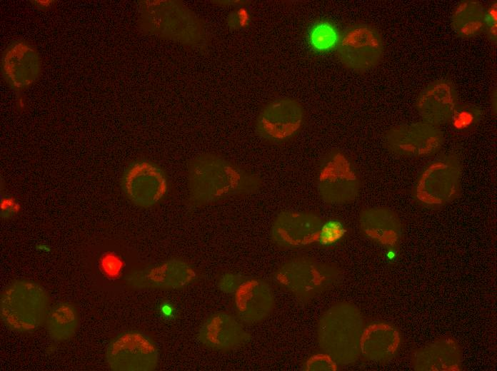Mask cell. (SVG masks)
Instances as JSON below:
<instances>
[{
	"mask_svg": "<svg viewBox=\"0 0 497 371\" xmlns=\"http://www.w3.org/2000/svg\"><path fill=\"white\" fill-rule=\"evenodd\" d=\"M323 221L310 211L283 210L276 215L270 229V238L278 248L298 250L317 242Z\"/></svg>",
	"mask_w": 497,
	"mask_h": 371,
	"instance_id": "obj_14",
	"label": "cell"
},
{
	"mask_svg": "<svg viewBox=\"0 0 497 371\" xmlns=\"http://www.w3.org/2000/svg\"><path fill=\"white\" fill-rule=\"evenodd\" d=\"M346 228L339 220L331 219L322 223L317 242L325 246L338 243L346 234Z\"/></svg>",
	"mask_w": 497,
	"mask_h": 371,
	"instance_id": "obj_25",
	"label": "cell"
},
{
	"mask_svg": "<svg viewBox=\"0 0 497 371\" xmlns=\"http://www.w3.org/2000/svg\"><path fill=\"white\" fill-rule=\"evenodd\" d=\"M316 188L321 199L331 205H343L359 195L361 182L350 158L335 150L321 160L317 171Z\"/></svg>",
	"mask_w": 497,
	"mask_h": 371,
	"instance_id": "obj_7",
	"label": "cell"
},
{
	"mask_svg": "<svg viewBox=\"0 0 497 371\" xmlns=\"http://www.w3.org/2000/svg\"><path fill=\"white\" fill-rule=\"evenodd\" d=\"M336 40L333 29L327 24H319L311 32V44L318 50H326L333 46Z\"/></svg>",
	"mask_w": 497,
	"mask_h": 371,
	"instance_id": "obj_26",
	"label": "cell"
},
{
	"mask_svg": "<svg viewBox=\"0 0 497 371\" xmlns=\"http://www.w3.org/2000/svg\"><path fill=\"white\" fill-rule=\"evenodd\" d=\"M194 267L184 260L171 258L128 271L126 284L137 290H174L186 288L196 278Z\"/></svg>",
	"mask_w": 497,
	"mask_h": 371,
	"instance_id": "obj_13",
	"label": "cell"
},
{
	"mask_svg": "<svg viewBox=\"0 0 497 371\" xmlns=\"http://www.w3.org/2000/svg\"><path fill=\"white\" fill-rule=\"evenodd\" d=\"M79 324V312L75 305L60 302L49 310L45 325L50 337L56 342H65L76 333Z\"/></svg>",
	"mask_w": 497,
	"mask_h": 371,
	"instance_id": "obj_23",
	"label": "cell"
},
{
	"mask_svg": "<svg viewBox=\"0 0 497 371\" xmlns=\"http://www.w3.org/2000/svg\"><path fill=\"white\" fill-rule=\"evenodd\" d=\"M251 21L249 11L241 7L232 11L226 18V25L229 28L236 30L248 26Z\"/></svg>",
	"mask_w": 497,
	"mask_h": 371,
	"instance_id": "obj_27",
	"label": "cell"
},
{
	"mask_svg": "<svg viewBox=\"0 0 497 371\" xmlns=\"http://www.w3.org/2000/svg\"><path fill=\"white\" fill-rule=\"evenodd\" d=\"M462 352L457 341L446 336L416 350L411 357L418 371H453L461 367Z\"/></svg>",
	"mask_w": 497,
	"mask_h": 371,
	"instance_id": "obj_20",
	"label": "cell"
},
{
	"mask_svg": "<svg viewBox=\"0 0 497 371\" xmlns=\"http://www.w3.org/2000/svg\"><path fill=\"white\" fill-rule=\"evenodd\" d=\"M336 364L324 353L311 356L305 364V367L309 370H333Z\"/></svg>",
	"mask_w": 497,
	"mask_h": 371,
	"instance_id": "obj_29",
	"label": "cell"
},
{
	"mask_svg": "<svg viewBox=\"0 0 497 371\" xmlns=\"http://www.w3.org/2000/svg\"><path fill=\"white\" fill-rule=\"evenodd\" d=\"M484 31L492 42H496L497 37V4L493 2L486 9Z\"/></svg>",
	"mask_w": 497,
	"mask_h": 371,
	"instance_id": "obj_28",
	"label": "cell"
},
{
	"mask_svg": "<svg viewBox=\"0 0 497 371\" xmlns=\"http://www.w3.org/2000/svg\"><path fill=\"white\" fill-rule=\"evenodd\" d=\"M461 175L459 157L454 153L441 155L421 170L413 184L412 197L424 208L444 206L458 196Z\"/></svg>",
	"mask_w": 497,
	"mask_h": 371,
	"instance_id": "obj_6",
	"label": "cell"
},
{
	"mask_svg": "<svg viewBox=\"0 0 497 371\" xmlns=\"http://www.w3.org/2000/svg\"><path fill=\"white\" fill-rule=\"evenodd\" d=\"M42 68L36 48L26 40H14L4 49L1 57V72L6 85L13 90L29 88L39 79Z\"/></svg>",
	"mask_w": 497,
	"mask_h": 371,
	"instance_id": "obj_15",
	"label": "cell"
},
{
	"mask_svg": "<svg viewBox=\"0 0 497 371\" xmlns=\"http://www.w3.org/2000/svg\"><path fill=\"white\" fill-rule=\"evenodd\" d=\"M109 367L115 371H152L159 364L155 342L139 330H127L114 337L106 350Z\"/></svg>",
	"mask_w": 497,
	"mask_h": 371,
	"instance_id": "obj_9",
	"label": "cell"
},
{
	"mask_svg": "<svg viewBox=\"0 0 497 371\" xmlns=\"http://www.w3.org/2000/svg\"><path fill=\"white\" fill-rule=\"evenodd\" d=\"M138 22L147 34L191 49H204L209 42L204 20L179 1H141Z\"/></svg>",
	"mask_w": 497,
	"mask_h": 371,
	"instance_id": "obj_2",
	"label": "cell"
},
{
	"mask_svg": "<svg viewBox=\"0 0 497 371\" xmlns=\"http://www.w3.org/2000/svg\"><path fill=\"white\" fill-rule=\"evenodd\" d=\"M50 308L49 293L32 280H14L1 294V320L13 331L29 332L37 330L45 324Z\"/></svg>",
	"mask_w": 497,
	"mask_h": 371,
	"instance_id": "obj_5",
	"label": "cell"
},
{
	"mask_svg": "<svg viewBox=\"0 0 497 371\" xmlns=\"http://www.w3.org/2000/svg\"><path fill=\"white\" fill-rule=\"evenodd\" d=\"M33 3L39 9H49L54 4V1H34Z\"/></svg>",
	"mask_w": 497,
	"mask_h": 371,
	"instance_id": "obj_32",
	"label": "cell"
},
{
	"mask_svg": "<svg viewBox=\"0 0 497 371\" xmlns=\"http://www.w3.org/2000/svg\"><path fill=\"white\" fill-rule=\"evenodd\" d=\"M366 324L360 310L353 303L341 301L321 315L316 335L321 352L336 365L355 362L361 356V344Z\"/></svg>",
	"mask_w": 497,
	"mask_h": 371,
	"instance_id": "obj_3",
	"label": "cell"
},
{
	"mask_svg": "<svg viewBox=\"0 0 497 371\" xmlns=\"http://www.w3.org/2000/svg\"><path fill=\"white\" fill-rule=\"evenodd\" d=\"M358 225L362 235L370 241L387 248L401 240L403 225L398 215L383 207H370L361 210Z\"/></svg>",
	"mask_w": 497,
	"mask_h": 371,
	"instance_id": "obj_19",
	"label": "cell"
},
{
	"mask_svg": "<svg viewBox=\"0 0 497 371\" xmlns=\"http://www.w3.org/2000/svg\"><path fill=\"white\" fill-rule=\"evenodd\" d=\"M251 335L244 323L232 314L224 311L209 315L200 325L197 340L204 347L226 352L245 346Z\"/></svg>",
	"mask_w": 497,
	"mask_h": 371,
	"instance_id": "obj_16",
	"label": "cell"
},
{
	"mask_svg": "<svg viewBox=\"0 0 497 371\" xmlns=\"http://www.w3.org/2000/svg\"><path fill=\"white\" fill-rule=\"evenodd\" d=\"M383 51L384 44L381 33L375 26L365 23L347 27L340 38L337 49L342 64L356 71H366L377 66Z\"/></svg>",
	"mask_w": 497,
	"mask_h": 371,
	"instance_id": "obj_10",
	"label": "cell"
},
{
	"mask_svg": "<svg viewBox=\"0 0 497 371\" xmlns=\"http://www.w3.org/2000/svg\"><path fill=\"white\" fill-rule=\"evenodd\" d=\"M342 273L335 264L308 255L291 257L273 272V280L281 290L302 302H308L335 287Z\"/></svg>",
	"mask_w": 497,
	"mask_h": 371,
	"instance_id": "obj_4",
	"label": "cell"
},
{
	"mask_svg": "<svg viewBox=\"0 0 497 371\" xmlns=\"http://www.w3.org/2000/svg\"><path fill=\"white\" fill-rule=\"evenodd\" d=\"M483 116L482 109L470 103H458L449 123L458 131L471 128L480 122Z\"/></svg>",
	"mask_w": 497,
	"mask_h": 371,
	"instance_id": "obj_24",
	"label": "cell"
},
{
	"mask_svg": "<svg viewBox=\"0 0 497 371\" xmlns=\"http://www.w3.org/2000/svg\"><path fill=\"white\" fill-rule=\"evenodd\" d=\"M444 140L438 127L422 121L391 127L384 134L383 144L394 155L423 158L437 153Z\"/></svg>",
	"mask_w": 497,
	"mask_h": 371,
	"instance_id": "obj_12",
	"label": "cell"
},
{
	"mask_svg": "<svg viewBox=\"0 0 497 371\" xmlns=\"http://www.w3.org/2000/svg\"><path fill=\"white\" fill-rule=\"evenodd\" d=\"M125 197L134 205L149 208L166 196L169 183L161 166L147 159H136L124 168L120 180Z\"/></svg>",
	"mask_w": 497,
	"mask_h": 371,
	"instance_id": "obj_8",
	"label": "cell"
},
{
	"mask_svg": "<svg viewBox=\"0 0 497 371\" xmlns=\"http://www.w3.org/2000/svg\"><path fill=\"white\" fill-rule=\"evenodd\" d=\"M244 279L238 273L228 272L223 274L219 280V289L227 294L236 292Z\"/></svg>",
	"mask_w": 497,
	"mask_h": 371,
	"instance_id": "obj_30",
	"label": "cell"
},
{
	"mask_svg": "<svg viewBox=\"0 0 497 371\" xmlns=\"http://www.w3.org/2000/svg\"><path fill=\"white\" fill-rule=\"evenodd\" d=\"M458 103V92L454 83L440 78L420 91L415 107L423 121L438 127L450 123Z\"/></svg>",
	"mask_w": 497,
	"mask_h": 371,
	"instance_id": "obj_17",
	"label": "cell"
},
{
	"mask_svg": "<svg viewBox=\"0 0 497 371\" xmlns=\"http://www.w3.org/2000/svg\"><path fill=\"white\" fill-rule=\"evenodd\" d=\"M401 334L392 324L376 321L366 325L361 344V355L374 362H386L397 355Z\"/></svg>",
	"mask_w": 497,
	"mask_h": 371,
	"instance_id": "obj_21",
	"label": "cell"
},
{
	"mask_svg": "<svg viewBox=\"0 0 497 371\" xmlns=\"http://www.w3.org/2000/svg\"><path fill=\"white\" fill-rule=\"evenodd\" d=\"M305 119L302 105L290 97L276 98L259 111L255 131L261 139L271 143H283L294 138Z\"/></svg>",
	"mask_w": 497,
	"mask_h": 371,
	"instance_id": "obj_11",
	"label": "cell"
},
{
	"mask_svg": "<svg viewBox=\"0 0 497 371\" xmlns=\"http://www.w3.org/2000/svg\"><path fill=\"white\" fill-rule=\"evenodd\" d=\"M486 9L478 1L463 0L454 8L451 24L460 37L470 39L484 31Z\"/></svg>",
	"mask_w": 497,
	"mask_h": 371,
	"instance_id": "obj_22",
	"label": "cell"
},
{
	"mask_svg": "<svg viewBox=\"0 0 497 371\" xmlns=\"http://www.w3.org/2000/svg\"><path fill=\"white\" fill-rule=\"evenodd\" d=\"M275 304L271 285L259 278L244 279L234 293L236 316L246 325H256L266 320Z\"/></svg>",
	"mask_w": 497,
	"mask_h": 371,
	"instance_id": "obj_18",
	"label": "cell"
},
{
	"mask_svg": "<svg viewBox=\"0 0 497 371\" xmlns=\"http://www.w3.org/2000/svg\"><path fill=\"white\" fill-rule=\"evenodd\" d=\"M216 4L221 5V6H229V5H237V6H242L246 4V1H216Z\"/></svg>",
	"mask_w": 497,
	"mask_h": 371,
	"instance_id": "obj_31",
	"label": "cell"
},
{
	"mask_svg": "<svg viewBox=\"0 0 497 371\" xmlns=\"http://www.w3.org/2000/svg\"><path fill=\"white\" fill-rule=\"evenodd\" d=\"M186 185L189 204L201 207L256 193L263 181L256 173L220 155L205 153L187 163Z\"/></svg>",
	"mask_w": 497,
	"mask_h": 371,
	"instance_id": "obj_1",
	"label": "cell"
}]
</instances>
